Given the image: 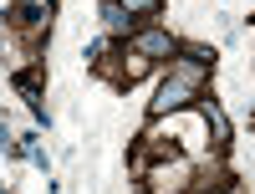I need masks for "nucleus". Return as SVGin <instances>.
I'll use <instances>...</instances> for the list:
<instances>
[{
	"mask_svg": "<svg viewBox=\"0 0 255 194\" xmlns=\"http://www.w3.org/2000/svg\"><path fill=\"white\" fill-rule=\"evenodd\" d=\"M133 51H138L143 61H163V56L179 51V41L168 36V31H158V26H148V31H133Z\"/></svg>",
	"mask_w": 255,
	"mask_h": 194,
	"instance_id": "obj_2",
	"label": "nucleus"
},
{
	"mask_svg": "<svg viewBox=\"0 0 255 194\" xmlns=\"http://www.w3.org/2000/svg\"><path fill=\"white\" fill-rule=\"evenodd\" d=\"M102 20H108V31H113V36H133V31H138V26H133V15H128L118 0H102Z\"/></svg>",
	"mask_w": 255,
	"mask_h": 194,
	"instance_id": "obj_4",
	"label": "nucleus"
},
{
	"mask_svg": "<svg viewBox=\"0 0 255 194\" xmlns=\"http://www.w3.org/2000/svg\"><path fill=\"white\" fill-rule=\"evenodd\" d=\"M204 72H209V67H199V61H189V56H184V61H174L148 113H153V118H163V113H174V107H189V102L204 92Z\"/></svg>",
	"mask_w": 255,
	"mask_h": 194,
	"instance_id": "obj_1",
	"label": "nucleus"
},
{
	"mask_svg": "<svg viewBox=\"0 0 255 194\" xmlns=\"http://www.w3.org/2000/svg\"><path fill=\"white\" fill-rule=\"evenodd\" d=\"M15 92H26L36 123H46V107H41V72H36V67H31V72H15Z\"/></svg>",
	"mask_w": 255,
	"mask_h": 194,
	"instance_id": "obj_3",
	"label": "nucleus"
},
{
	"mask_svg": "<svg viewBox=\"0 0 255 194\" xmlns=\"http://www.w3.org/2000/svg\"><path fill=\"white\" fill-rule=\"evenodd\" d=\"M118 5H123L128 15H148V10H158V0H118Z\"/></svg>",
	"mask_w": 255,
	"mask_h": 194,
	"instance_id": "obj_7",
	"label": "nucleus"
},
{
	"mask_svg": "<svg viewBox=\"0 0 255 194\" xmlns=\"http://www.w3.org/2000/svg\"><path fill=\"white\" fill-rule=\"evenodd\" d=\"M41 15H51V10L31 5V0H26V5H15V10H10V20H15V26H26V31H31V26H41Z\"/></svg>",
	"mask_w": 255,
	"mask_h": 194,
	"instance_id": "obj_5",
	"label": "nucleus"
},
{
	"mask_svg": "<svg viewBox=\"0 0 255 194\" xmlns=\"http://www.w3.org/2000/svg\"><path fill=\"white\" fill-rule=\"evenodd\" d=\"M204 118H209V128H215V143H230V123L220 113V102H204Z\"/></svg>",
	"mask_w": 255,
	"mask_h": 194,
	"instance_id": "obj_6",
	"label": "nucleus"
}]
</instances>
